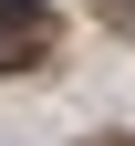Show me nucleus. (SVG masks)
I'll list each match as a JSON object with an SVG mask.
<instances>
[{"mask_svg":"<svg viewBox=\"0 0 135 146\" xmlns=\"http://www.w3.org/2000/svg\"><path fill=\"white\" fill-rule=\"evenodd\" d=\"M52 52V21H42V0H0V73H31Z\"/></svg>","mask_w":135,"mask_h":146,"instance_id":"obj_1","label":"nucleus"},{"mask_svg":"<svg viewBox=\"0 0 135 146\" xmlns=\"http://www.w3.org/2000/svg\"><path fill=\"white\" fill-rule=\"evenodd\" d=\"M104 11H114V21H125V11H135V0H104Z\"/></svg>","mask_w":135,"mask_h":146,"instance_id":"obj_2","label":"nucleus"}]
</instances>
